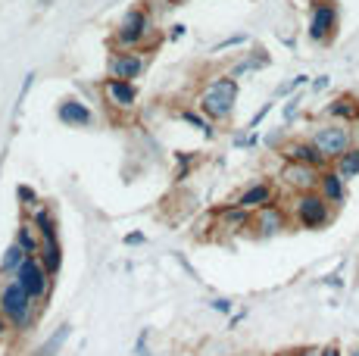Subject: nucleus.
Returning a JSON list of instances; mask_svg holds the SVG:
<instances>
[{
	"label": "nucleus",
	"mask_w": 359,
	"mask_h": 356,
	"mask_svg": "<svg viewBox=\"0 0 359 356\" xmlns=\"http://www.w3.org/2000/svg\"><path fill=\"white\" fill-rule=\"evenodd\" d=\"M234 104H238V81L231 75L225 78H216L206 85L203 97H200V109H203L206 119L212 122H225L234 113Z\"/></svg>",
	"instance_id": "f257e3e1"
},
{
	"label": "nucleus",
	"mask_w": 359,
	"mask_h": 356,
	"mask_svg": "<svg viewBox=\"0 0 359 356\" xmlns=\"http://www.w3.org/2000/svg\"><path fill=\"white\" fill-rule=\"evenodd\" d=\"M0 313L10 319V325L16 328V331H25V328L32 325L34 300H32V294L16 282V278H10V282L0 287Z\"/></svg>",
	"instance_id": "f03ea898"
},
{
	"label": "nucleus",
	"mask_w": 359,
	"mask_h": 356,
	"mask_svg": "<svg viewBox=\"0 0 359 356\" xmlns=\"http://www.w3.org/2000/svg\"><path fill=\"white\" fill-rule=\"evenodd\" d=\"M294 222L303 228H325L334 216V207L319 194V191H303L294 197Z\"/></svg>",
	"instance_id": "7ed1b4c3"
},
{
	"label": "nucleus",
	"mask_w": 359,
	"mask_h": 356,
	"mask_svg": "<svg viewBox=\"0 0 359 356\" xmlns=\"http://www.w3.org/2000/svg\"><path fill=\"white\" fill-rule=\"evenodd\" d=\"M309 141H313L316 147L334 163L337 156H344L350 147H353V128H350L347 122H331L328 119V122H322V125L313 128Z\"/></svg>",
	"instance_id": "20e7f679"
},
{
	"label": "nucleus",
	"mask_w": 359,
	"mask_h": 356,
	"mask_svg": "<svg viewBox=\"0 0 359 356\" xmlns=\"http://www.w3.org/2000/svg\"><path fill=\"white\" fill-rule=\"evenodd\" d=\"M154 35V19H150L147 10H128L126 16H122L119 29H116V44L122 47V50H135V47H141L144 41Z\"/></svg>",
	"instance_id": "39448f33"
},
{
	"label": "nucleus",
	"mask_w": 359,
	"mask_h": 356,
	"mask_svg": "<svg viewBox=\"0 0 359 356\" xmlns=\"http://www.w3.org/2000/svg\"><path fill=\"white\" fill-rule=\"evenodd\" d=\"M13 278H16V282L32 294V300L47 297V287H50V272L44 269L41 256H25V263L19 266V272Z\"/></svg>",
	"instance_id": "423d86ee"
},
{
	"label": "nucleus",
	"mask_w": 359,
	"mask_h": 356,
	"mask_svg": "<svg viewBox=\"0 0 359 356\" xmlns=\"http://www.w3.org/2000/svg\"><path fill=\"white\" fill-rule=\"evenodd\" d=\"M337 32V6L334 4H313L309 13V38L316 44H328Z\"/></svg>",
	"instance_id": "0eeeda50"
},
{
	"label": "nucleus",
	"mask_w": 359,
	"mask_h": 356,
	"mask_svg": "<svg viewBox=\"0 0 359 356\" xmlns=\"http://www.w3.org/2000/svg\"><path fill=\"white\" fill-rule=\"evenodd\" d=\"M109 78H122V81H135L141 78L144 69H147V57H141L137 50H119L109 57L107 63Z\"/></svg>",
	"instance_id": "6e6552de"
},
{
	"label": "nucleus",
	"mask_w": 359,
	"mask_h": 356,
	"mask_svg": "<svg viewBox=\"0 0 359 356\" xmlns=\"http://www.w3.org/2000/svg\"><path fill=\"white\" fill-rule=\"evenodd\" d=\"M281 156H285L287 163H303V166H313V169H328V163H331L309 138L306 141H287L285 147H281Z\"/></svg>",
	"instance_id": "1a4fd4ad"
},
{
	"label": "nucleus",
	"mask_w": 359,
	"mask_h": 356,
	"mask_svg": "<svg viewBox=\"0 0 359 356\" xmlns=\"http://www.w3.org/2000/svg\"><path fill=\"white\" fill-rule=\"evenodd\" d=\"M319 178H322V169L303 166V163H287V166L281 169V182H285L294 194H303V191H319Z\"/></svg>",
	"instance_id": "9d476101"
},
{
	"label": "nucleus",
	"mask_w": 359,
	"mask_h": 356,
	"mask_svg": "<svg viewBox=\"0 0 359 356\" xmlns=\"http://www.w3.org/2000/svg\"><path fill=\"white\" fill-rule=\"evenodd\" d=\"M103 100L113 109H131L137 104V88L135 81H122V78H107L103 81Z\"/></svg>",
	"instance_id": "9b49d317"
},
{
	"label": "nucleus",
	"mask_w": 359,
	"mask_h": 356,
	"mask_svg": "<svg viewBox=\"0 0 359 356\" xmlns=\"http://www.w3.org/2000/svg\"><path fill=\"white\" fill-rule=\"evenodd\" d=\"M253 228H257L259 238L278 235V231L287 228V213L278 207V203H269V207H262V210L253 213Z\"/></svg>",
	"instance_id": "f8f14e48"
},
{
	"label": "nucleus",
	"mask_w": 359,
	"mask_h": 356,
	"mask_svg": "<svg viewBox=\"0 0 359 356\" xmlns=\"http://www.w3.org/2000/svg\"><path fill=\"white\" fill-rule=\"evenodd\" d=\"M269 203H275V188L269 182H257L234 200V207H244V210H250V213H257V210L269 207Z\"/></svg>",
	"instance_id": "ddd939ff"
},
{
	"label": "nucleus",
	"mask_w": 359,
	"mask_h": 356,
	"mask_svg": "<svg viewBox=\"0 0 359 356\" xmlns=\"http://www.w3.org/2000/svg\"><path fill=\"white\" fill-rule=\"evenodd\" d=\"M325 119L353 125V122H359V100L353 97V94H341V97H334L325 107Z\"/></svg>",
	"instance_id": "4468645a"
},
{
	"label": "nucleus",
	"mask_w": 359,
	"mask_h": 356,
	"mask_svg": "<svg viewBox=\"0 0 359 356\" xmlns=\"http://www.w3.org/2000/svg\"><path fill=\"white\" fill-rule=\"evenodd\" d=\"M319 194L325 197L331 207H344L347 200V182L334 172V169H322V178H319Z\"/></svg>",
	"instance_id": "2eb2a0df"
},
{
	"label": "nucleus",
	"mask_w": 359,
	"mask_h": 356,
	"mask_svg": "<svg viewBox=\"0 0 359 356\" xmlns=\"http://www.w3.org/2000/svg\"><path fill=\"white\" fill-rule=\"evenodd\" d=\"M57 116H60V122H66V125H79V128H85V125H91L94 122V113L75 97L63 100L60 109H57Z\"/></svg>",
	"instance_id": "dca6fc26"
},
{
	"label": "nucleus",
	"mask_w": 359,
	"mask_h": 356,
	"mask_svg": "<svg viewBox=\"0 0 359 356\" xmlns=\"http://www.w3.org/2000/svg\"><path fill=\"white\" fill-rule=\"evenodd\" d=\"M16 244L22 247L29 256H41V247H44V241H41V235H38V228H34L32 222H22L16 228Z\"/></svg>",
	"instance_id": "f3484780"
},
{
	"label": "nucleus",
	"mask_w": 359,
	"mask_h": 356,
	"mask_svg": "<svg viewBox=\"0 0 359 356\" xmlns=\"http://www.w3.org/2000/svg\"><path fill=\"white\" fill-rule=\"evenodd\" d=\"M32 225L38 228V235H41V241H57V219H53L50 210H34V216H32Z\"/></svg>",
	"instance_id": "a211bd4d"
},
{
	"label": "nucleus",
	"mask_w": 359,
	"mask_h": 356,
	"mask_svg": "<svg viewBox=\"0 0 359 356\" xmlns=\"http://www.w3.org/2000/svg\"><path fill=\"white\" fill-rule=\"evenodd\" d=\"M334 172L341 175L344 182L359 175V144H353V147H350L344 156H337V160H334Z\"/></svg>",
	"instance_id": "6ab92c4d"
},
{
	"label": "nucleus",
	"mask_w": 359,
	"mask_h": 356,
	"mask_svg": "<svg viewBox=\"0 0 359 356\" xmlns=\"http://www.w3.org/2000/svg\"><path fill=\"white\" fill-rule=\"evenodd\" d=\"M222 225H229V231H241V228H247V225H253V216H250V210L231 203L229 210H222Z\"/></svg>",
	"instance_id": "aec40b11"
},
{
	"label": "nucleus",
	"mask_w": 359,
	"mask_h": 356,
	"mask_svg": "<svg viewBox=\"0 0 359 356\" xmlns=\"http://www.w3.org/2000/svg\"><path fill=\"white\" fill-rule=\"evenodd\" d=\"M25 256H29V253H25L16 241H13V247L4 253V259H0V272H4V275H16L19 266L25 263Z\"/></svg>",
	"instance_id": "412c9836"
},
{
	"label": "nucleus",
	"mask_w": 359,
	"mask_h": 356,
	"mask_svg": "<svg viewBox=\"0 0 359 356\" xmlns=\"http://www.w3.org/2000/svg\"><path fill=\"white\" fill-rule=\"evenodd\" d=\"M41 263H44V269L57 272L60 266H63V250H60V241H44V247H41Z\"/></svg>",
	"instance_id": "4be33fe9"
},
{
	"label": "nucleus",
	"mask_w": 359,
	"mask_h": 356,
	"mask_svg": "<svg viewBox=\"0 0 359 356\" xmlns=\"http://www.w3.org/2000/svg\"><path fill=\"white\" fill-rule=\"evenodd\" d=\"M69 331H72V328H69V325H60L57 331H53L50 338H47L44 344H41L38 356H57V350H60V347H63V341L69 338Z\"/></svg>",
	"instance_id": "5701e85b"
},
{
	"label": "nucleus",
	"mask_w": 359,
	"mask_h": 356,
	"mask_svg": "<svg viewBox=\"0 0 359 356\" xmlns=\"http://www.w3.org/2000/svg\"><path fill=\"white\" fill-rule=\"evenodd\" d=\"M182 119L188 122V125H194V128H200V132L206 135V138H212L216 135V128H212V119H206V116H200V113H194V109H184L182 113Z\"/></svg>",
	"instance_id": "b1692460"
},
{
	"label": "nucleus",
	"mask_w": 359,
	"mask_h": 356,
	"mask_svg": "<svg viewBox=\"0 0 359 356\" xmlns=\"http://www.w3.org/2000/svg\"><path fill=\"white\" fill-rule=\"evenodd\" d=\"M16 197L22 200V207H29V210L38 207V194H34V188H29V184H19V188H16Z\"/></svg>",
	"instance_id": "393cba45"
},
{
	"label": "nucleus",
	"mask_w": 359,
	"mask_h": 356,
	"mask_svg": "<svg viewBox=\"0 0 359 356\" xmlns=\"http://www.w3.org/2000/svg\"><path fill=\"white\" fill-rule=\"evenodd\" d=\"M303 85H309V75H294L287 85L278 88V97H285V94H291V91H297V88H303Z\"/></svg>",
	"instance_id": "a878e982"
},
{
	"label": "nucleus",
	"mask_w": 359,
	"mask_h": 356,
	"mask_svg": "<svg viewBox=\"0 0 359 356\" xmlns=\"http://www.w3.org/2000/svg\"><path fill=\"white\" fill-rule=\"evenodd\" d=\"M297 109H300V94H294V97L285 104V122H291V119H294Z\"/></svg>",
	"instance_id": "bb28decb"
},
{
	"label": "nucleus",
	"mask_w": 359,
	"mask_h": 356,
	"mask_svg": "<svg viewBox=\"0 0 359 356\" xmlns=\"http://www.w3.org/2000/svg\"><path fill=\"white\" fill-rule=\"evenodd\" d=\"M238 44H247V35H234V38H229V41H222V44L216 47V53L225 50V47H238Z\"/></svg>",
	"instance_id": "cd10ccee"
},
{
	"label": "nucleus",
	"mask_w": 359,
	"mask_h": 356,
	"mask_svg": "<svg viewBox=\"0 0 359 356\" xmlns=\"http://www.w3.org/2000/svg\"><path fill=\"white\" fill-rule=\"evenodd\" d=\"M210 306H212L216 313H231V300H225V297H216Z\"/></svg>",
	"instance_id": "c85d7f7f"
},
{
	"label": "nucleus",
	"mask_w": 359,
	"mask_h": 356,
	"mask_svg": "<svg viewBox=\"0 0 359 356\" xmlns=\"http://www.w3.org/2000/svg\"><path fill=\"white\" fill-rule=\"evenodd\" d=\"M147 238H144V231H131V235H126V244L128 247H137V244H144Z\"/></svg>",
	"instance_id": "c756f323"
},
{
	"label": "nucleus",
	"mask_w": 359,
	"mask_h": 356,
	"mask_svg": "<svg viewBox=\"0 0 359 356\" xmlns=\"http://www.w3.org/2000/svg\"><path fill=\"white\" fill-rule=\"evenodd\" d=\"M144 341H147V331H141V338H137V344H135V356H150V353H147V344H144Z\"/></svg>",
	"instance_id": "7c9ffc66"
},
{
	"label": "nucleus",
	"mask_w": 359,
	"mask_h": 356,
	"mask_svg": "<svg viewBox=\"0 0 359 356\" xmlns=\"http://www.w3.org/2000/svg\"><path fill=\"white\" fill-rule=\"evenodd\" d=\"M269 109H272V104H266V107H262V109H259V113H257V116H253V119H250V128H257V125H259V122H262V119H266V116H269Z\"/></svg>",
	"instance_id": "2f4dec72"
},
{
	"label": "nucleus",
	"mask_w": 359,
	"mask_h": 356,
	"mask_svg": "<svg viewBox=\"0 0 359 356\" xmlns=\"http://www.w3.org/2000/svg\"><path fill=\"white\" fill-rule=\"evenodd\" d=\"M328 85H331V78H328V75H319V78L313 81V91H325Z\"/></svg>",
	"instance_id": "473e14b6"
},
{
	"label": "nucleus",
	"mask_w": 359,
	"mask_h": 356,
	"mask_svg": "<svg viewBox=\"0 0 359 356\" xmlns=\"http://www.w3.org/2000/svg\"><path fill=\"white\" fill-rule=\"evenodd\" d=\"M32 81H34V72H29V75H25V81H22V91H19V104H22V97H25V94H29Z\"/></svg>",
	"instance_id": "72a5a7b5"
},
{
	"label": "nucleus",
	"mask_w": 359,
	"mask_h": 356,
	"mask_svg": "<svg viewBox=\"0 0 359 356\" xmlns=\"http://www.w3.org/2000/svg\"><path fill=\"white\" fill-rule=\"evenodd\" d=\"M10 328H13V325H10V319H6L4 313H0V341H4L6 334H10Z\"/></svg>",
	"instance_id": "f704fd0d"
},
{
	"label": "nucleus",
	"mask_w": 359,
	"mask_h": 356,
	"mask_svg": "<svg viewBox=\"0 0 359 356\" xmlns=\"http://www.w3.org/2000/svg\"><path fill=\"white\" fill-rule=\"evenodd\" d=\"M294 356H322V347H303V350H297Z\"/></svg>",
	"instance_id": "c9c22d12"
},
{
	"label": "nucleus",
	"mask_w": 359,
	"mask_h": 356,
	"mask_svg": "<svg viewBox=\"0 0 359 356\" xmlns=\"http://www.w3.org/2000/svg\"><path fill=\"white\" fill-rule=\"evenodd\" d=\"M322 356H344V350L337 344H328V347H322Z\"/></svg>",
	"instance_id": "e433bc0d"
},
{
	"label": "nucleus",
	"mask_w": 359,
	"mask_h": 356,
	"mask_svg": "<svg viewBox=\"0 0 359 356\" xmlns=\"http://www.w3.org/2000/svg\"><path fill=\"white\" fill-rule=\"evenodd\" d=\"M325 285H331V287H341L344 282H341V275L334 272V275H328V278H325Z\"/></svg>",
	"instance_id": "4c0bfd02"
},
{
	"label": "nucleus",
	"mask_w": 359,
	"mask_h": 356,
	"mask_svg": "<svg viewBox=\"0 0 359 356\" xmlns=\"http://www.w3.org/2000/svg\"><path fill=\"white\" fill-rule=\"evenodd\" d=\"M347 356H359V347H353V350H350Z\"/></svg>",
	"instance_id": "58836bf2"
},
{
	"label": "nucleus",
	"mask_w": 359,
	"mask_h": 356,
	"mask_svg": "<svg viewBox=\"0 0 359 356\" xmlns=\"http://www.w3.org/2000/svg\"><path fill=\"white\" fill-rule=\"evenodd\" d=\"M316 4H331V0H316Z\"/></svg>",
	"instance_id": "ea45409f"
},
{
	"label": "nucleus",
	"mask_w": 359,
	"mask_h": 356,
	"mask_svg": "<svg viewBox=\"0 0 359 356\" xmlns=\"http://www.w3.org/2000/svg\"><path fill=\"white\" fill-rule=\"evenodd\" d=\"M172 4H182V0H172Z\"/></svg>",
	"instance_id": "a19ab883"
}]
</instances>
